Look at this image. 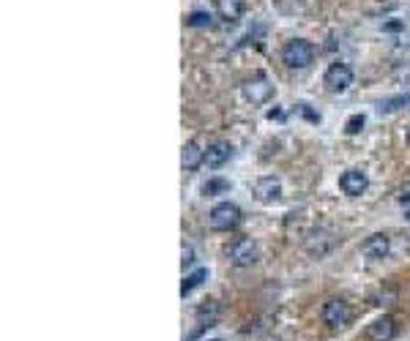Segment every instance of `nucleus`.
Instances as JSON below:
<instances>
[{"label": "nucleus", "instance_id": "nucleus-1", "mask_svg": "<svg viewBox=\"0 0 410 341\" xmlns=\"http://www.w3.org/2000/svg\"><path fill=\"white\" fill-rule=\"evenodd\" d=\"M241 219H244V213H241L238 205H232V202H219V205H213V210L208 213V227L216 229V232H230V229H235V227L241 224Z\"/></svg>", "mask_w": 410, "mask_h": 341}, {"label": "nucleus", "instance_id": "nucleus-2", "mask_svg": "<svg viewBox=\"0 0 410 341\" xmlns=\"http://www.w3.org/2000/svg\"><path fill=\"white\" fill-rule=\"evenodd\" d=\"M315 60V47L307 39H293L282 47V63L287 69H307Z\"/></svg>", "mask_w": 410, "mask_h": 341}, {"label": "nucleus", "instance_id": "nucleus-3", "mask_svg": "<svg viewBox=\"0 0 410 341\" xmlns=\"http://www.w3.org/2000/svg\"><path fill=\"white\" fill-rule=\"evenodd\" d=\"M323 85L329 93H345L353 85V69L348 63H331L323 74Z\"/></svg>", "mask_w": 410, "mask_h": 341}, {"label": "nucleus", "instance_id": "nucleus-4", "mask_svg": "<svg viewBox=\"0 0 410 341\" xmlns=\"http://www.w3.org/2000/svg\"><path fill=\"white\" fill-rule=\"evenodd\" d=\"M244 98L249 104H268L274 98V82L265 74H255L249 82H244Z\"/></svg>", "mask_w": 410, "mask_h": 341}, {"label": "nucleus", "instance_id": "nucleus-5", "mask_svg": "<svg viewBox=\"0 0 410 341\" xmlns=\"http://www.w3.org/2000/svg\"><path fill=\"white\" fill-rule=\"evenodd\" d=\"M227 254H230V262L235 268H249V265H255L257 260H260V248H257L252 238H238L227 248Z\"/></svg>", "mask_w": 410, "mask_h": 341}, {"label": "nucleus", "instance_id": "nucleus-6", "mask_svg": "<svg viewBox=\"0 0 410 341\" xmlns=\"http://www.w3.org/2000/svg\"><path fill=\"white\" fill-rule=\"evenodd\" d=\"M339 189H342V194L348 196H361L369 189V178H366V172L361 170H348L339 175Z\"/></svg>", "mask_w": 410, "mask_h": 341}, {"label": "nucleus", "instance_id": "nucleus-7", "mask_svg": "<svg viewBox=\"0 0 410 341\" xmlns=\"http://www.w3.org/2000/svg\"><path fill=\"white\" fill-rule=\"evenodd\" d=\"M323 322H326L329 328H345V325L350 322V306H348L345 300H339V297L329 300V303L323 306Z\"/></svg>", "mask_w": 410, "mask_h": 341}, {"label": "nucleus", "instance_id": "nucleus-8", "mask_svg": "<svg viewBox=\"0 0 410 341\" xmlns=\"http://www.w3.org/2000/svg\"><path fill=\"white\" fill-rule=\"evenodd\" d=\"M255 196L263 205H274L282 196V183L274 175H265V178H260L255 183Z\"/></svg>", "mask_w": 410, "mask_h": 341}, {"label": "nucleus", "instance_id": "nucleus-9", "mask_svg": "<svg viewBox=\"0 0 410 341\" xmlns=\"http://www.w3.org/2000/svg\"><path fill=\"white\" fill-rule=\"evenodd\" d=\"M388 251H391L388 235H369V238L361 243V257H366V260H385Z\"/></svg>", "mask_w": 410, "mask_h": 341}, {"label": "nucleus", "instance_id": "nucleus-10", "mask_svg": "<svg viewBox=\"0 0 410 341\" xmlns=\"http://www.w3.org/2000/svg\"><path fill=\"white\" fill-rule=\"evenodd\" d=\"M232 156V145L230 142H225V140H219V142H211L208 150H205V164L211 167V170H219L222 164H227Z\"/></svg>", "mask_w": 410, "mask_h": 341}, {"label": "nucleus", "instance_id": "nucleus-11", "mask_svg": "<svg viewBox=\"0 0 410 341\" xmlns=\"http://www.w3.org/2000/svg\"><path fill=\"white\" fill-rule=\"evenodd\" d=\"M200 164H205V150L200 147V142H186L183 150H180V167L186 172H194Z\"/></svg>", "mask_w": 410, "mask_h": 341}, {"label": "nucleus", "instance_id": "nucleus-12", "mask_svg": "<svg viewBox=\"0 0 410 341\" xmlns=\"http://www.w3.org/2000/svg\"><path fill=\"white\" fill-rule=\"evenodd\" d=\"M213 8H216V14H219V20L235 22V20H241V14L246 11V0H213Z\"/></svg>", "mask_w": 410, "mask_h": 341}, {"label": "nucleus", "instance_id": "nucleus-13", "mask_svg": "<svg viewBox=\"0 0 410 341\" xmlns=\"http://www.w3.org/2000/svg\"><path fill=\"white\" fill-rule=\"evenodd\" d=\"M366 336L372 341H391L397 336V325H394V319L391 317H381L366 328Z\"/></svg>", "mask_w": 410, "mask_h": 341}, {"label": "nucleus", "instance_id": "nucleus-14", "mask_svg": "<svg viewBox=\"0 0 410 341\" xmlns=\"http://www.w3.org/2000/svg\"><path fill=\"white\" fill-rule=\"evenodd\" d=\"M205 279H208V270L205 268H197L194 273H189L186 279H183V284H180V297H186V295H192L200 284H203Z\"/></svg>", "mask_w": 410, "mask_h": 341}, {"label": "nucleus", "instance_id": "nucleus-15", "mask_svg": "<svg viewBox=\"0 0 410 341\" xmlns=\"http://www.w3.org/2000/svg\"><path fill=\"white\" fill-rule=\"evenodd\" d=\"M227 192H230V180H227V178H208V183L203 186L205 196L227 194Z\"/></svg>", "mask_w": 410, "mask_h": 341}, {"label": "nucleus", "instance_id": "nucleus-16", "mask_svg": "<svg viewBox=\"0 0 410 341\" xmlns=\"http://www.w3.org/2000/svg\"><path fill=\"white\" fill-rule=\"evenodd\" d=\"M405 104H410V93L405 96H394V98H385L378 104V112H397V109H402Z\"/></svg>", "mask_w": 410, "mask_h": 341}, {"label": "nucleus", "instance_id": "nucleus-17", "mask_svg": "<svg viewBox=\"0 0 410 341\" xmlns=\"http://www.w3.org/2000/svg\"><path fill=\"white\" fill-rule=\"evenodd\" d=\"M216 317H219V306H216L213 300H211L208 306H200V309H197V319H200L203 325H208V328L216 322Z\"/></svg>", "mask_w": 410, "mask_h": 341}, {"label": "nucleus", "instance_id": "nucleus-18", "mask_svg": "<svg viewBox=\"0 0 410 341\" xmlns=\"http://www.w3.org/2000/svg\"><path fill=\"white\" fill-rule=\"evenodd\" d=\"M186 25H189V27H208V25H211V14H205V11H194V14L186 17Z\"/></svg>", "mask_w": 410, "mask_h": 341}, {"label": "nucleus", "instance_id": "nucleus-19", "mask_svg": "<svg viewBox=\"0 0 410 341\" xmlns=\"http://www.w3.org/2000/svg\"><path fill=\"white\" fill-rule=\"evenodd\" d=\"M364 123H366V118H364L361 112H359V115H350V118H348V123H345V131L353 137V134H359L361 128H364Z\"/></svg>", "mask_w": 410, "mask_h": 341}, {"label": "nucleus", "instance_id": "nucleus-20", "mask_svg": "<svg viewBox=\"0 0 410 341\" xmlns=\"http://www.w3.org/2000/svg\"><path fill=\"white\" fill-rule=\"evenodd\" d=\"M192 265H194V248L183 243V248H180V268L186 270V268H192Z\"/></svg>", "mask_w": 410, "mask_h": 341}, {"label": "nucleus", "instance_id": "nucleus-21", "mask_svg": "<svg viewBox=\"0 0 410 341\" xmlns=\"http://www.w3.org/2000/svg\"><path fill=\"white\" fill-rule=\"evenodd\" d=\"M298 112H301L304 118H309L312 123H320V115H317V112H312L307 104H298Z\"/></svg>", "mask_w": 410, "mask_h": 341}, {"label": "nucleus", "instance_id": "nucleus-22", "mask_svg": "<svg viewBox=\"0 0 410 341\" xmlns=\"http://www.w3.org/2000/svg\"><path fill=\"white\" fill-rule=\"evenodd\" d=\"M402 27H405L402 22H385L383 25V30H388V33H394V30H402Z\"/></svg>", "mask_w": 410, "mask_h": 341}, {"label": "nucleus", "instance_id": "nucleus-23", "mask_svg": "<svg viewBox=\"0 0 410 341\" xmlns=\"http://www.w3.org/2000/svg\"><path fill=\"white\" fill-rule=\"evenodd\" d=\"M399 202H402V205H410V192H408V194L399 196Z\"/></svg>", "mask_w": 410, "mask_h": 341}, {"label": "nucleus", "instance_id": "nucleus-24", "mask_svg": "<svg viewBox=\"0 0 410 341\" xmlns=\"http://www.w3.org/2000/svg\"><path fill=\"white\" fill-rule=\"evenodd\" d=\"M405 219L410 221V205H408V210H405Z\"/></svg>", "mask_w": 410, "mask_h": 341}, {"label": "nucleus", "instance_id": "nucleus-25", "mask_svg": "<svg viewBox=\"0 0 410 341\" xmlns=\"http://www.w3.org/2000/svg\"><path fill=\"white\" fill-rule=\"evenodd\" d=\"M408 142H410V123H408Z\"/></svg>", "mask_w": 410, "mask_h": 341}, {"label": "nucleus", "instance_id": "nucleus-26", "mask_svg": "<svg viewBox=\"0 0 410 341\" xmlns=\"http://www.w3.org/2000/svg\"><path fill=\"white\" fill-rule=\"evenodd\" d=\"M213 341H216V339H213Z\"/></svg>", "mask_w": 410, "mask_h": 341}]
</instances>
